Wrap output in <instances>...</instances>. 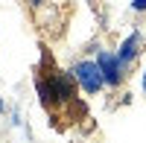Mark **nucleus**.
I'll return each mask as SVG.
<instances>
[{
  "label": "nucleus",
  "instance_id": "obj_2",
  "mask_svg": "<svg viewBox=\"0 0 146 143\" xmlns=\"http://www.w3.org/2000/svg\"><path fill=\"white\" fill-rule=\"evenodd\" d=\"M96 64H100L102 76H105V85H108V88H120V82H123L126 70L120 67V62H117V53L100 50V53H96Z\"/></svg>",
  "mask_w": 146,
  "mask_h": 143
},
{
  "label": "nucleus",
  "instance_id": "obj_3",
  "mask_svg": "<svg viewBox=\"0 0 146 143\" xmlns=\"http://www.w3.org/2000/svg\"><path fill=\"white\" fill-rule=\"evenodd\" d=\"M140 44H143V38H140L137 29L131 32L129 38H123V44H120V50H117V62H120L123 70H129L131 64H135V58L140 56Z\"/></svg>",
  "mask_w": 146,
  "mask_h": 143
},
{
  "label": "nucleus",
  "instance_id": "obj_7",
  "mask_svg": "<svg viewBox=\"0 0 146 143\" xmlns=\"http://www.w3.org/2000/svg\"><path fill=\"white\" fill-rule=\"evenodd\" d=\"M0 111H3V102H0Z\"/></svg>",
  "mask_w": 146,
  "mask_h": 143
},
{
  "label": "nucleus",
  "instance_id": "obj_6",
  "mask_svg": "<svg viewBox=\"0 0 146 143\" xmlns=\"http://www.w3.org/2000/svg\"><path fill=\"white\" fill-rule=\"evenodd\" d=\"M140 85H143V93H146V70H143V76H140Z\"/></svg>",
  "mask_w": 146,
  "mask_h": 143
},
{
  "label": "nucleus",
  "instance_id": "obj_5",
  "mask_svg": "<svg viewBox=\"0 0 146 143\" xmlns=\"http://www.w3.org/2000/svg\"><path fill=\"white\" fill-rule=\"evenodd\" d=\"M29 3H32V6H35V9H41V6H44V3H47V0H29Z\"/></svg>",
  "mask_w": 146,
  "mask_h": 143
},
{
  "label": "nucleus",
  "instance_id": "obj_1",
  "mask_svg": "<svg viewBox=\"0 0 146 143\" xmlns=\"http://www.w3.org/2000/svg\"><path fill=\"white\" fill-rule=\"evenodd\" d=\"M70 73H73L76 85H79L85 93H100V91L105 88V76H102L100 64H96V58H82V62H76Z\"/></svg>",
  "mask_w": 146,
  "mask_h": 143
},
{
  "label": "nucleus",
  "instance_id": "obj_4",
  "mask_svg": "<svg viewBox=\"0 0 146 143\" xmlns=\"http://www.w3.org/2000/svg\"><path fill=\"white\" fill-rule=\"evenodd\" d=\"M131 12H135V15H143L146 12V0H131Z\"/></svg>",
  "mask_w": 146,
  "mask_h": 143
}]
</instances>
